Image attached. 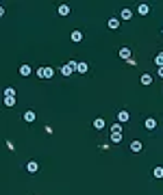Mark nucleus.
<instances>
[{
  "mask_svg": "<svg viewBox=\"0 0 163 195\" xmlns=\"http://www.w3.org/2000/svg\"><path fill=\"white\" fill-rule=\"evenodd\" d=\"M52 74H55L52 67H39V69H37V76H39V78H52Z\"/></svg>",
  "mask_w": 163,
  "mask_h": 195,
  "instance_id": "nucleus-1",
  "label": "nucleus"
},
{
  "mask_svg": "<svg viewBox=\"0 0 163 195\" xmlns=\"http://www.w3.org/2000/svg\"><path fill=\"white\" fill-rule=\"evenodd\" d=\"M137 13H139V15H148V13H150V7H148L146 2L139 5V7H137Z\"/></svg>",
  "mask_w": 163,
  "mask_h": 195,
  "instance_id": "nucleus-2",
  "label": "nucleus"
},
{
  "mask_svg": "<svg viewBox=\"0 0 163 195\" xmlns=\"http://www.w3.org/2000/svg\"><path fill=\"white\" fill-rule=\"evenodd\" d=\"M39 169V165H37V160H31V163H26V171H31V174H35Z\"/></svg>",
  "mask_w": 163,
  "mask_h": 195,
  "instance_id": "nucleus-3",
  "label": "nucleus"
},
{
  "mask_svg": "<svg viewBox=\"0 0 163 195\" xmlns=\"http://www.w3.org/2000/svg\"><path fill=\"white\" fill-rule=\"evenodd\" d=\"M128 117H131V115H128V111H120V113H118V121H120V124L128 121Z\"/></svg>",
  "mask_w": 163,
  "mask_h": 195,
  "instance_id": "nucleus-4",
  "label": "nucleus"
},
{
  "mask_svg": "<svg viewBox=\"0 0 163 195\" xmlns=\"http://www.w3.org/2000/svg\"><path fill=\"white\" fill-rule=\"evenodd\" d=\"M139 80H142V85H152V74H142V78H139Z\"/></svg>",
  "mask_w": 163,
  "mask_h": 195,
  "instance_id": "nucleus-5",
  "label": "nucleus"
},
{
  "mask_svg": "<svg viewBox=\"0 0 163 195\" xmlns=\"http://www.w3.org/2000/svg\"><path fill=\"white\" fill-rule=\"evenodd\" d=\"M104 126H107V124H104V119H102V117H98V119H94V128H96V130H102Z\"/></svg>",
  "mask_w": 163,
  "mask_h": 195,
  "instance_id": "nucleus-6",
  "label": "nucleus"
},
{
  "mask_svg": "<svg viewBox=\"0 0 163 195\" xmlns=\"http://www.w3.org/2000/svg\"><path fill=\"white\" fill-rule=\"evenodd\" d=\"M142 148H144L142 141H133L131 143V152H142Z\"/></svg>",
  "mask_w": 163,
  "mask_h": 195,
  "instance_id": "nucleus-7",
  "label": "nucleus"
},
{
  "mask_svg": "<svg viewBox=\"0 0 163 195\" xmlns=\"http://www.w3.org/2000/svg\"><path fill=\"white\" fill-rule=\"evenodd\" d=\"M76 72H78V74H87V72H89V65L83 61V63H78V67H76Z\"/></svg>",
  "mask_w": 163,
  "mask_h": 195,
  "instance_id": "nucleus-8",
  "label": "nucleus"
},
{
  "mask_svg": "<svg viewBox=\"0 0 163 195\" xmlns=\"http://www.w3.org/2000/svg\"><path fill=\"white\" fill-rule=\"evenodd\" d=\"M146 128H148V130H154V128H157V119L148 117V119H146Z\"/></svg>",
  "mask_w": 163,
  "mask_h": 195,
  "instance_id": "nucleus-9",
  "label": "nucleus"
},
{
  "mask_svg": "<svg viewBox=\"0 0 163 195\" xmlns=\"http://www.w3.org/2000/svg\"><path fill=\"white\" fill-rule=\"evenodd\" d=\"M120 57L126 59V61H131V48H122V50H120Z\"/></svg>",
  "mask_w": 163,
  "mask_h": 195,
  "instance_id": "nucleus-10",
  "label": "nucleus"
},
{
  "mask_svg": "<svg viewBox=\"0 0 163 195\" xmlns=\"http://www.w3.org/2000/svg\"><path fill=\"white\" fill-rule=\"evenodd\" d=\"M20 76H31V65H22L20 67Z\"/></svg>",
  "mask_w": 163,
  "mask_h": 195,
  "instance_id": "nucleus-11",
  "label": "nucleus"
},
{
  "mask_svg": "<svg viewBox=\"0 0 163 195\" xmlns=\"http://www.w3.org/2000/svg\"><path fill=\"white\" fill-rule=\"evenodd\" d=\"M24 119L28 121V124H33V121H35V111H26L24 113Z\"/></svg>",
  "mask_w": 163,
  "mask_h": 195,
  "instance_id": "nucleus-12",
  "label": "nucleus"
},
{
  "mask_svg": "<svg viewBox=\"0 0 163 195\" xmlns=\"http://www.w3.org/2000/svg\"><path fill=\"white\" fill-rule=\"evenodd\" d=\"M59 15H70V5H59Z\"/></svg>",
  "mask_w": 163,
  "mask_h": 195,
  "instance_id": "nucleus-13",
  "label": "nucleus"
},
{
  "mask_svg": "<svg viewBox=\"0 0 163 195\" xmlns=\"http://www.w3.org/2000/svg\"><path fill=\"white\" fill-rule=\"evenodd\" d=\"M72 41H74V43L83 41V33H81V31H74V33H72Z\"/></svg>",
  "mask_w": 163,
  "mask_h": 195,
  "instance_id": "nucleus-14",
  "label": "nucleus"
},
{
  "mask_svg": "<svg viewBox=\"0 0 163 195\" xmlns=\"http://www.w3.org/2000/svg\"><path fill=\"white\" fill-rule=\"evenodd\" d=\"M122 141V132H111V143H120Z\"/></svg>",
  "mask_w": 163,
  "mask_h": 195,
  "instance_id": "nucleus-15",
  "label": "nucleus"
},
{
  "mask_svg": "<svg viewBox=\"0 0 163 195\" xmlns=\"http://www.w3.org/2000/svg\"><path fill=\"white\" fill-rule=\"evenodd\" d=\"M152 176L154 178H163V167H154L152 169Z\"/></svg>",
  "mask_w": 163,
  "mask_h": 195,
  "instance_id": "nucleus-16",
  "label": "nucleus"
},
{
  "mask_svg": "<svg viewBox=\"0 0 163 195\" xmlns=\"http://www.w3.org/2000/svg\"><path fill=\"white\" fill-rule=\"evenodd\" d=\"M118 26H120V20L118 17H111L109 20V28H118Z\"/></svg>",
  "mask_w": 163,
  "mask_h": 195,
  "instance_id": "nucleus-17",
  "label": "nucleus"
},
{
  "mask_svg": "<svg viewBox=\"0 0 163 195\" xmlns=\"http://www.w3.org/2000/svg\"><path fill=\"white\" fill-rule=\"evenodd\" d=\"M120 17H122V20H131V17H133V11H131V9H124Z\"/></svg>",
  "mask_w": 163,
  "mask_h": 195,
  "instance_id": "nucleus-18",
  "label": "nucleus"
},
{
  "mask_svg": "<svg viewBox=\"0 0 163 195\" xmlns=\"http://www.w3.org/2000/svg\"><path fill=\"white\" fill-rule=\"evenodd\" d=\"M61 74H63V76H70V74H72V67H70V65H63V67H61Z\"/></svg>",
  "mask_w": 163,
  "mask_h": 195,
  "instance_id": "nucleus-19",
  "label": "nucleus"
},
{
  "mask_svg": "<svg viewBox=\"0 0 163 195\" xmlns=\"http://www.w3.org/2000/svg\"><path fill=\"white\" fill-rule=\"evenodd\" d=\"M5 98H15V89H5Z\"/></svg>",
  "mask_w": 163,
  "mask_h": 195,
  "instance_id": "nucleus-20",
  "label": "nucleus"
},
{
  "mask_svg": "<svg viewBox=\"0 0 163 195\" xmlns=\"http://www.w3.org/2000/svg\"><path fill=\"white\" fill-rule=\"evenodd\" d=\"M154 63H157L159 67H163V52H159V54H157V59H154Z\"/></svg>",
  "mask_w": 163,
  "mask_h": 195,
  "instance_id": "nucleus-21",
  "label": "nucleus"
},
{
  "mask_svg": "<svg viewBox=\"0 0 163 195\" xmlns=\"http://www.w3.org/2000/svg\"><path fill=\"white\" fill-rule=\"evenodd\" d=\"M15 104V98H5V106H13Z\"/></svg>",
  "mask_w": 163,
  "mask_h": 195,
  "instance_id": "nucleus-22",
  "label": "nucleus"
},
{
  "mask_svg": "<svg viewBox=\"0 0 163 195\" xmlns=\"http://www.w3.org/2000/svg\"><path fill=\"white\" fill-rule=\"evenodd\" d=\"M159 76H161V78H163V67H159Z\"/></svg>",
  "mask_w": 163,
  "mask_h": 195,
  "instance_id": "nucleus-23",
  "label": "nucleus"
},
{
  "mask_svg": "<svg viewBox=\"0 0 163 195\" xmlns=\"http://www.w3.org/2000/svg\"><path fill=\"white\" fill-rule=\"evenodd\" d=\"M161 33H163V31H161Z\"/></svg>",
  "mask_w": 163,
  "mask_h": 195,
  "instance_id": "nucleus-24",
  "label": "nucleus"
}]
</instances>
